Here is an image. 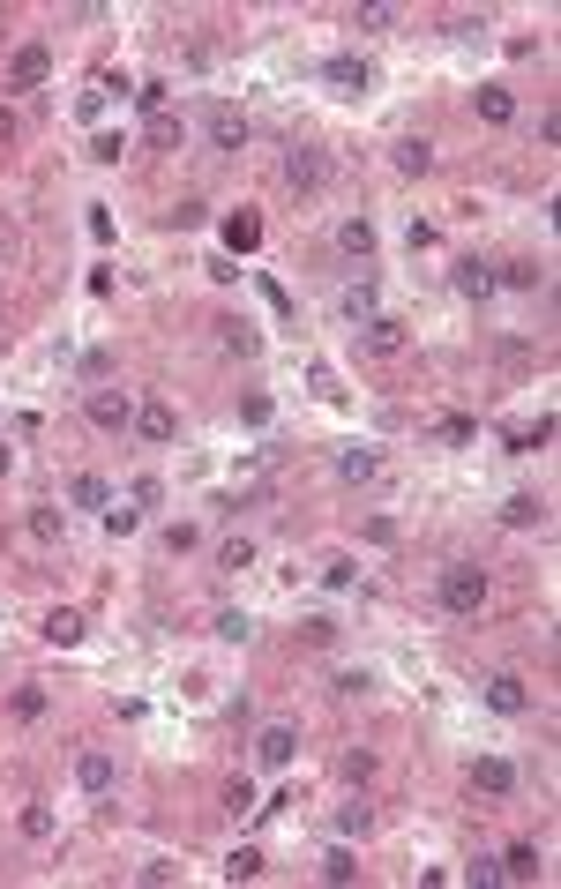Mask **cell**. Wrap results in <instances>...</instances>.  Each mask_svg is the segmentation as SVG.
<instances>
[{
	"label": "cell",
	"mask_w": 561,
	"mask_h": 889,
	"mask_svg": "<svg viewBox=\"0 0 561 889\" xmlns=\"http://www.w3.org/2000/svg\"><path fill=\"white\" fill-rule=\"evenodd\" d=\"M434 606H442V613H479V606H487V568L449 561L442 576H434Z\"/></svg>",
	"instance_id": "1"
},
{
	"label": "cell",
	"mask_w": 561,
	"mask_h": 889,
	"mask_svg": "<svg viewBox=\"0 0 561 889\" xmlns=\"http://www.w3.org/2000/svg\"><path fill=\"white\" fill-rule=\"evenodd\" d=\"M547 441H554V419L539 411V426H517V434H509V449H517V456H539Z\"/></svg>",
	"instance_id": "24"
},
{
	"label": "cell",
	"mask_w": 561,
	"mask_h": 889,
	"mask_svg": "<svg viewBox=\"0 0 561 889\" xmlns=\"http://www.w3.org/2000/svg\"><path fill=\"white\" fill-rule=\"evenodd\" d=\"M457 292H464V299H487V292H494V262L464 254V262H457Z\"/></svg>",
	"instance_id": "17"
},
{
	"label": "cell",
	"mask_w": 561,
	"mask_h": 889,
	"mask_svg": "<svg viewBox=\"0 0 561 889\" xmlns=\"http://www.w3.org/2000/svg\"><path fill=\"white\" fill-rule=\"evenodd\" d=\"M8 471H15V449H8V441H0V479H8Z\"/></svg>",
	"instance_id": "48"
},
{
	"label": "cell",
	"mask_w": 561,
	"mask_h": 889,
	"mask_svg": "<svg viewBox=\"0 0 561 889\" xmlns=\"http://www.w3.org/2000/svg\"><path fill=\"white\" fill-rule=\"evenodd\" d=\"M195 546H202L195 523H165V553H195Z\"/></svg>",
	"instance_id": "36"
},
{
	"label": "cell",
	"mask_w": 561,
	"mask_h": 889,
	"mask_svg": "<svg viewBox=\"0 0 561 889\" xmlns=\"http://www.w3.org/2000/svg\"><path fill=\"white\" fill-rule=\"evenodd\" d=\"M217 568H225V576H240V568H255V546H247V538H225V546H217Z\"/></svg>",
	"instance_id": "28"
},
{
	"label": "cell",
	"mask_w": 561,
	"mask_h": 889,
	"mask_svg": "<svg viewBox=\"0 0 561 889\" xmlns=\"http://www.w3.org/2000/svg\"><path fill=\"white\" fill-rule=\"evenodd\" d=\"M247 135H255V127H247L240 105H210V142H217L225 157H240V150H247Z\"/></svg>",
	"instance_id": "7"
},
{
	"label": "cell",
	"mask_w": 561,
	"mask_h": 889,
	"mask_svg": "<svg viewBox=\"0 0 561 889\" xmlns=\"http://www.w3.org/2000/svg\"><path fill=\"white\" fill-rule=\"evenodd\" d=\"M83 411H90V426H98V434H128V426H135V396H128V389H90Z\"/></svg>",
	"instance_id": "2"
},
{
	"label": "cell",
	"mask_w": 561,
	"mask_h": 889,
	"mask_svg": "<svg viewBox=\"0 0 561 889\" xmlns=\"http://www.w3.org/2000/svg\"><path fill=\"white\" fill-rule=\"evenodd\" d=\"M345 314H352V322H367V314H374V284H352V292H345Z\"/></svg>",
	"instance_id": "40"
},
{
	"label": "cell",
	"mask_w": 561,
	"mask_h": 889,
	"mask_svg": "<svg viewBox=\"0 0 561 889\" xmlns=\"http://www.w3.org/2000/svg\"><path fill=\"white\" fill-rule=\"evenodd\" d=\"M502 523H509V531H532V523H547V501H539V494H509Z\"/></svg>",
	"instance_id": "18"
},
{
	"label": "cell",
	"mask_w": 561,
	"mask_h": 889,
	"mask_svg": "<svg viewBox=\"0 0 561 889\" xmlns=\"http://www.w3.org/2000/svg\"><path fill=\"white\" fill-rule=\"evenodd\" d=\"M23 837H53V807H23Z\"/></svg>",
	"instance_id": "44"
},
{
	"label": "cell",
	"mask_w": 561,
	"mask_h": 889,
	"mask_svg": "<svg viewBox=\"0 0 561 889\" xmlns=\"http://www.w3.org/2000/svg\"><path fill=\"white\" fill-rule=\"evenodd\" d=\"M494 284H517V292H539V284H547V262L517 254V262H502V269H494Z\"/></svg>",
	"instance_id": "14"
},
{
	"label": "cell",
	"mask_w": 561,
	"mask_h": 889,
	"mask_svg": "<svg viewBox=\"0 0 561 889\" xmlns=\"http://www.w3.org/2000/svg\"><path fill=\"white\" fill-rule=\"evenodd\" d=\"M68 501H75V508H105V501H113V486H105L98 471H83V479L68 486Z\"/></svg>",
	"instance_id": "27"
},
{
	"label": "cell",
	"mask_w": 561,
	"mask_h": 889,
	"mask_svg": "<svg viewBox=\"0 0 561 889\" xmlns=\"http://www.w3.org/2000/svg\"><path fill=\"white\" fill-rule=\"evenodd\" d=\"M0 142H15V113H8V105H0Z\"/></svg>",
	"instance_id": "47"
},
{
	"label": "cell",
	"mask_w": 561,
	"mask_h": 889,
	"mask_svg": "<svg viewBox=\"0 0 561 889\" xmlns=\"http://www.w3.org/2000/svg\"><path fill=\"white\" fill-rule=\"evenodd\" d=\"M472 113L487 120V127H509V120H517V98H509L502 83H479V90H472Z\"/></svg>",
	"instance_id": "13"
},
{
	"label": "cell",
	"mask_w": 561,
	"mask_h": 889,
	"mask_svg": "<svg viewBox=\"0 0 561 889\" xmlns=\"http://www.w3.org/2000/svg\"><path fill=\"white\" fill-rule=\"evenodd\" d=\"M60 531H68V516H60V508H30V538H45V546H53Z\"/></svg>",
	"instance_id": "31"
},
{
	"label": "cell",
	"mask_w": 561,
	"mask_h": 889,
	"mask_svg": "<svg viewBox=\"0 0 561 889\" xmlns=\"http://www.w3.org/2000/svg\"><path fill=\"white\" fill-rule=\"evenodd\" d=\"M240 419H247V426H270V396H262V389L240 396Z\"/></svg>",
	"instance_id": "42"
},
{
	"label": "cell",
	"mask_w": 561,
	"mask_h": 889,
	"mask_svg": "<svg viewBox=\"0 0 561 889\" xmlns=\"http://www.w3.org/2000/svg\"><path fill=\"white\" fill-rule=\"evenodd\" d=\"M337 479H345V486L382 479V456H374V449H345V456H337Z\"/></svg>",
	"instance_id": "16"
},
{
	"label": "cell",
	"mask_w": 561,
	"mask_h": 889,
	"mask_svg": "<svg viewBox=\"0 0 561 889\" xmlns=\"http://www.w3.org/2000/svg\"><path fill=\"white\" fill-rule=\"evenodd\" d=\"M307 389H315L322 404H345V389H337V367H322V359L307 367Z\"/></svg>",
	"instance_id": "29"
},
{
	"label": "cell",
	"mask_w": 561,
	"mask_h": 889,
	"mask_svg": "<svg viewBox=\"0 0 561 889\" xmlns=\"http://www.w3.org/2000/svg\"><path fill=\"white\" fill-rule=\"evenodd\" d=\"M472 434H479V419H442V426H434V441H449V449H464Z\"/></svg>",
	"instance_id": "35"
},
{
	"label": "cell",
	"mask_w": 561,
	"mask_h": 889,
	"mask_svg": "<svg viewBox=\"0 0 561 889\" xmlns=\"http://www.w3.org/2000/svg\"><path fill=\"white\" fill-rule=\"evenodd\" d=\"M225 247H232V254H255V247H262V217H255V210L225 217Z\"/></svg>",
	"instance_id": "19"
},
{
	"label": "cell",
	"mask_w": 561,
	"mask_h": 889,
	"mask_svg": "<svg viewBox=\"0 0 561 889\" xmlns=\"http://www.w3.org/2000/svg\"><path fill=\"white\" fill-rule=\"evenodd\" d=\"M8 710H15L23 725H38V718H45V688H38V680H23V688L8 695Z\"/></svg>",
	"instance_id": "25"
},
{
	"label": "cell",
	"mask_w": 561,
	"mask_h": 889,
	"mask_svg": "<svg viewBox=\"0 0 561 889\" xmlns=\"http://www.w3.org/2000/svg\"><path fill=\"white\" fill-rule=\"evenodd\" d=\"M0 254H8V240H0Z\"/></svg>",
	"instance_id": "49"
},
{
	"label": "cell",
	"mask_w": 561,
	"mask_h": 889,
	"mask_svg": "<svg viewBox=\"0 0 561 889\" xmlns=\"http://www.w3.org/2000/svg\"><path fill=\"white\" fill-rule=\"evenodd\" d=\"M255 755H262V770H292V755H300V725H262Z\"/></svg>",
	"instance_id": "6"
},
{
	"label": "cell",
	"mask_w": 561,
	"mask_h": 889,
	"mask_svg": "<svg viewBox=\"0 0 561 889\" xmlns=\"http://www.w3.org/2000/svg\"><path fill=\"white\" fill-rule=\"evenodd\" d=\"M135 523H143V508H120V501H105V531H113V538H128Z\"/></svg>",
	"instance_id": "33"
},
{
	"label": "cell",
	"mask_w": 561,
	"mask_h": 889,
	"mask_svg": "<svg viewBox=\"0 0 561 889\" xmlns=\"http://www.w3.org/2000/svg\"><path fill=\"white\" fill-rule=\"evenodd\" d=\"M225 807H232V815H255V785H247V777H232V785H225Z\"/></svg>",
	"instance_id": "38"
},
{
	"label": "cell",
	"mask_w": 561,
	"mask_h": 889,
	"mask_svg": "<svg viewBox=\"0 0 561 889\" xmlns=\"http://www.w3.org/2000/svg\"><path fill=\"white\" fill-rule=\"evenodd\" d=\"M322 83H330L337 98H367V90H374V68H367L360 53H330V60H322Z\"/></svg>",
	"instance_id": "3"
},
{
	"label": "cell",
	"mask_w": 561,
	"mask_h": 889,
	"mask_svg": "<svg viewBox=\"0 0 561 889\" xmlns=\"http://www.w3.org/2000/svg\"><path fill=\"white\" fill-rule=\"evenodd\" d=\"M165 98H173V83H143V90H135V105H143V113H165Z\"/></svg>",
	"instance_id": "41"
},
{
	"label": "cell",
	"mask_w": 561,
	"mask_h": 889,
	"mask_svg": "<svg viewBox=\"0 0 561 889\" xmlns=\"http://www.w3.org/2000/svg\"><path fill=\"white\" fill-rule=\"evenodd\" d=\"M502 882H539V845H509L502 852Z\"/></svg>",
	"instance_id": "22"
},
{
	"label": "cell",
	"mask_w": 561,
	"mask_h": 889,
	"mask_svg": "<svg viewBox=\"0 0 561 889\" xmlns=\"http://www.w3.org/2000/svg\"><path fill=\"white\" fill-rule=\"evenodd\" d=\"M337 830H345V837H367V807H360V800H352V807H345V815H337Z\"/></svg>",
	"instance_id": "46"
},
{
	"label": "cell",
	"mask_w": 561,
	"mask_h": 889,
	"mask_svg": "<svg viewBox=\"0 0 561 889\" xmlns=\"http://www.w3.org/2000/svg\"><path fill=\"white\" fill-rule=\"evenodd\" d=\"M113 777H120V762L105 755V748H83V755H75V785H83V792H113Z\"/></svg>",
	"instance_id": "11"
},
{
	"label": "cell",
	"mask_w": 561,
	"mask_h": 889,
	"mask_svg": "<svg viewBox=\"0 0 561 889\" xmlns=\"http://www.w3.org/2000/svg\"><path fill=\"white\" fill-rule=\"evenodd\" d=\"M255 875H262V852H255V845H240V852L225 860V882H255Z\"/></svg>",
	"instance_id": "30"
},
{
	"label": "cell",
	"mask_w": 561,
	"mask_h": 889,
	"mask_svg": "<svg viewBox=\"0 0 561 889\" xmlns=\"http://www.w3.org/2000/svg\"><path fill=\"white\" fill-rule=\"evenodd\" d=\"M143 135H150V150H180V142H187V120H173V113H150V127H143Z\"/></svg>",
	"instance_id": "23"
},
{
	"label": "cell",
	"mask_w": 561,
	"mask_h": 889,
	"mask_svg": "<svg viewBox=\"0 0 561 889\" xmlns=\"http://www.w3.org/2000/svg\"><path fill=\"white\" fill-rule=\"evenodd\" d=\"M45 75H53V45L30 38V45H15V53H8V90H38Z\"/></svg>",
	"instance_id": "4"
},
{
	"label": "cell",
	"mask_w": 561,
	"mask_h": 889,
	"mask_svg": "<svg viewBox=\"0 0 561 889\" xmlns=\"http://www.w3.org/2000/svg\"><path fill=\"white\" fill-rule=\"evenodd\" d=\"M45 643H60V650H75V643H83V613H68V606H53V613H45Z\"/></svg>",
	"instance_id": "15"
},
{
	"label": "cell",
	"mask_w": 561,
	"mask_h": 889,
	"mask_svg": "<svg viewBox=\"0 0 561 889\" xmlns=\"http://www.w3.org/2000/svg\"><path fill=\"white\" fill-rule=\"evenodd\" d=\"M322 583H330V591H352V561H345V553H337V561H322Z\"/></svg>",
	"instance_id": "43"
},
{
	"label": "cell",
	"mask_w": 561,
	"mask_h": 889,
	"mask_svg": "<svg viewBox=\"0 0 561 889\" xmlns=\"http://www.w3.org/2000/svg\"><path fill=\"white\" fill-rule=\"evenodd\" d=\"M300 635H307L315 650H330V643H337V621H330V613H307V621H300Z\"/></svg>",
	"instance_id": "32"
},
{
	"label": "cell",
	"mask_w": 561,
	"mask_h": 889,
	"mask_svg": "<svg viewBox=\"0 0 561 889\" xmlns=\"http://www.w3.org/2000/svg\"><path fill=\"white\" fill-rule=\"evenodd\" d=\"M352 875H360V867H352V852H345V845H337V852H322V882H352Z\"/></svg>",
	"instance_id": "34"
},
{
	"label": "cell",
	"mask_w": 561,
	"mask_h": 889,
	"mask_svg": "<svg viewBox=\"0 0 561 889\" xmlns=\"http://www.w3.org/2000/svg\"><path fill=\"white\" fill-rule=\"evenodd\" d=\"M472 792H487V800H509V792H517V770H509L502 755H479V762H472Z\"/></svg>",
	"instance_id": "10"
},
{
	"label": "cell",
	"mask_w": 561,
	"mask_h": 889,
	"mask_svg": "<svg viewBox=\"0 0 561 889\" xmlns=\"http://www.w3.org/2000/svg\"><path fill=\"white\" fill-rule=\"evenodd\" d=\"M487 710H502V718H524V710H532V688H524L517 673H487Z\"/></svg>",
	"instance_id": "8"
},
{
	"label": "cell",
	"mask_w": 561,
	"mask_h": 889,
	"mask_svg": "<svg viewBox=\"0 0 561 889\" xmlns=\"http://www.w3.org/2000/svg\"><path fill=\"white\" fill-rule=\"evenodd\" d=\"M217 635H225V643H247L255 621H247V613H217Z\"/></svg>",
	"instance_id": "39"
},
{
	"label": "cell",
	"mask_w": 561,
	"mask_h": 889,
	"mask_svg": "<svg viewBox=\"0 0 561 889\" xmlns=\"http://www.w3.org/2000/svg\"><path fill=\"white\" fill-rule=\"evenodd\" d=\"M217 329H225V337H217V344H225L232 359H255V352H262V337H255V329H247V322H217Z\"/></svg>",
	"instance_id": "26"
},
{
	"label": "cell",
	"mask_w": 561,
	"mask_h": 889,
	"mask_svg": "<svg viewBox=\"0 0 561 889\" xmlns=\"http://www.w3.org/2000/svg\"><path fill=\"white\" fill-rule=\"evenodd\" d=\"M389 157H397V172H434V142L427 135H404Z\"/></svg>",
	"instance_id": "21"
},
{
	"label": "cell",
	"mask_w": 561,
	"mask_h": 889,
	"mask_svg": "<svg viewBox=\"0 0 561 889\" xmlns=\"http://www.w3.org/2000/svg\"><path fill=\"white\" fill-rule=\"evenodd\" d=\"M352 337H360L367 359H397V352H404V322H397V314H367Z\"/></svg>",
	"instance_id": "5"
},
{
	"label": "cell",
	"mask_w": 561,
	"mask_h": 889,
	"mask_svg": "<svg viewBox=\"0 0 561 889\" xmlns=\"http://www.w3.org/2000/svg\"><path fill=\"white\" fill-rule=\"evenodd\" d=\"M135 434H143V441H158V449H165V441L180 434L173 404H165V396H150V404H135Z\"/></svg>",
	"instance_id": "9"
},
{
	"label": "cell",
	"mask_w": 561,
	"mask_h": 889,
	"mask_svg": "<svg viewBox=\"0 0 561 889\" xmlns=\"http://www.w3.org/2000/svg\"><path fill=\"white\" fill-rule=\"evenodd\" d=\"M352 23H360V30H389V23H397V8H389V0H367Z\"/></svg>",
	"instance_id": "37"
},
{
	"label": "cell",
	"mask_w": 561,
	"mask_h": 889,
	"mask_svg": "<svg viewBox=\"0 0 561 889\" xmlns=\"http://www.w3.org/2000/svg\"><path fill=\"white\" fill-rule=\"evenodd\" d=\"M464 882H479V889H494V882H502V860H472V867H464Z\"/></svg>",
	"instance_id": "45"
},
{
	"label": "cell",
	"mask_w": 561,
	"mask_h": 889,
	"mask_svg": "<svg viewBox=\"0 0 561 889\" xmlns=\"http://www.w3.org/2000/svg\"><path fill=\"white\" fill-rule=\"evenodd\" d=\"M337 254H352V262L374 254V225H367V217H345V225H337Z\"/></svg>",
	"instance_id": "20"
},
{
	"label": "cell",
	"mask_w": 561,
	"mask_h": 889,
	"mask_svg": "<svg viewBox=\"0 0 561 889\" xmlns=\"http://www.w3.org/2000/svg\"><path fill=\"white\" fill-rule=\"evenodd\" d=\"M285 180L300 187V195H315V187H322V150H307V142H292V150H285Z\"/></svg>",
	"instance_id": "12"
}]
</instances>
